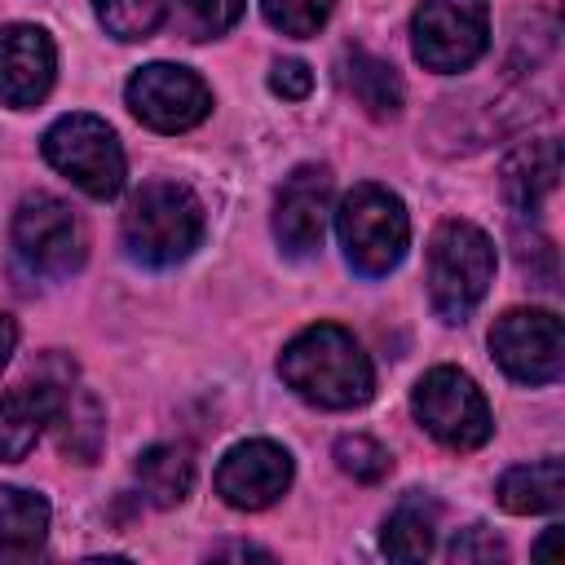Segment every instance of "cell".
<instances>
[{
  "instance_id": "22",
  "label": "cell",
  "mask_w": 565,
  "mask_h": 565,
  "mask_svg": "<svg viewBox=\"0 0 565 565\" xmlns=\"http://www.w3.org/2000/svg\"><path fill=\"white\" fill-rule=\"evenodd\" d=\"M243 18V0H168V22L185 40H216Z\"/></svg>"
},
{
  "instance_id": "24",
  "label": "cell",
  "mask_w": 565,
  "mask_h": 565,
  "mask_svg": "<svg viewBox=\"0 0 565 565\" xmlns=\"http://www.w3.org/2000/svg\"><path fill=\"white\" fill-rule=\"evenodd\" d=\"M335 0H260V13L274 31L291 35V40H309L322 31V22L331 18Z\"/></svg>"
},
{
  "instance_id": "29",
  "label": "cell",
  "mask_w": 565,
  "mask_h": 565,
  "mask_svg": "<svg viewBox=\"0 0 565 565\" xmlns=\"http://www.w3.org/2000/svg\"><path fill=\"white\" fill-rule=\"evenodd\" d=\"M212 556H260V561H269V552H260V547H243V543H234V547H216Z\"/></svg>"
},
{
  "instance_id": "13",
  "label": "cell",
  "mask_w": 565,
  "mask_h": 565,
  "mask_svg": "<svg viewBox=\"0 0 565 565\" xmlns=\"http://www.w3.org/2000/svg\"><path fill=\"white\" fill-rule=\"evenodd\" d=\"M57 75V49L44 26L9 22L0 26V102L26 110L49 97Z\"/></svg>"
},
{
  "instance_id": "20",
  "label": "cell",
  "mask_w": 565,
  "mask_h": 565,
  "mask_svg": "<svg viewBox=\"0 0 565 565\" xmlns=\"http://www.w3.org/2000/svg\"><path fill=\"white\" fill-rule=\"evenodd\" d=\"M433 543H437V512H433V503L406 499V503H397L388 512L384 534H380L384 556H393V561H424L433 552Z\"/></svg>"
},
{
  "instance_id": "16",
  "label": "cell",
  "mask_w": 565,
  "mask_h": 565,
  "mask_svg": "<svg viewBox=\"0 0 565 565\" xmlns=\"http://www.w3.org/2000/svg\"><path fill=\"white\" fill-rule=\"evenodd\" d=\"M49 534V503L35 490L0 486V561H31Z\"/></svg>"
},
{
  "instance_id": "17",
  "label": "cell",
  "mask_w": 565,
  "mask_h": 565,
  "mask_svg": "<svg viewBox=\"0 0 565 565\" xmlns=\"http://www.w3.org/2000/svg\"><path fill=\"white\" fill-rule=\"evenodd\" d=\"M340 79L371 119H393L402 110V79L384 57L366 49H349L340 62Z\"/></svg>"
},
{
  "instance_id": "28",
  "label": "cell",
  "mask_w": 565,
  "mask_h": 565,
  "mask_svg": "<svg viewBox=\"0 0 565 565\" xmlns=\"http://www.w3.org/2000/svg\"><path fill=\"white\" fill-rule=\"evenodd\" d=\"M13 349H18V322L0 313V371H4V362L13 358Z\"/></svg>"
},
{
  "instance_id": "12",
  "label": "cell",
  "mask_w": 565,
  "mask_h": 565,
  "mask_svg": "<svg viewBox=\"0 0 565 565\" xmlns=\"http://www.w3.org/2000/svg\"><path fill=\"white\" fill-rule=\"evenodd\" d=\"M327 212H331V172L322 163H300L274 199V238L287 256L305 260L322 247L327 234Z\"/></svg>"
},
{
  "instance_id": "19",
  "label": "cell",
  "mask_w": 565,
  "mask_h": 565,
  "mask_svg": "<svg viewBox=\"0 0 565 565\" xmlns=\"http://www.w3.org/2000/svg\"><path fill=\"white\" fill-rule=\"evenodd\" d=\"M137 486H141V494L154 508H177L190 494V486H194V455H190V446H177V441L146 446L141 459H137Z\"/></svg>"
},
{
  "instance_id": "2",
  "label": "cell",
  "mask_w": 565,
  "mask_h": 565,
  "mask_svg": "<svg viewBox=\"0 0 565 565\" xmlns=\"http://www.w3.org/2000/svg\"><path fill=\"white\" fill-rule=\"evenodd\" d=\"M203 238V203L177 181H150L124 212V247L146 269L181 265Z\"/></svg>"
},
{
  "instance_id": "15",
  "label": "cell",
  "mask_w": 565,
  "mask_h": 565,
  "mask_svg": "<svg viewBox=\"0 0 565 565\" xmlns=\"http://www.w3.org/2000/svg\"><path fill=\"white\" fill-rule=\"evenodd\" d=\"M556 177H561V150H556V141H547V137L516 146V150L503 159V168H499L503 199H508L521 216H530V212L543 207V199L556 190Z\"/></svg>"
},
{
  "instance_id": "25",
  "label": "cell",
  "mask_w": 565,
  "mask_h": 565,
  "mask_svg": "<svg viewBox=\"0 0 565 565\" xmlns=\"http://www.w3.org/2000/svg\"><path fill=\"white\" fill-rule=\"evenodd\" d=\"M335 463H340V472H349L353 481H366V486H375V481H384L393 472V455L366 433L340 437L335 441Z\"/></svg>"
},
{
  "instance_id": "7",
  "label": "cell",
  "mask_w": 565,
  "mask_h": 565,
  "mask_svg": "<svg viewBox=\"0 0 565 565\" xmlns=\"http://www.w3.org/2000/svg\"><path fill=\"white\" fill-rule=\"evenodd\" d=\"M411 411L424 424V433L450 450H477L494 433L477 380L455 366H433L428 375H419V384L411 388Z\"/></svg>"
},
{
  "instance_id": "9",
  "label": "cell",
  "mask_w": 565,
  "mask_h": 565,
  "mask_svg": "<svg viewBox=\"0 0 565 565\" xmlns=\"http://www.w3.org/2000/svg\"><path fill=\"white\" fill-rule=\"evenodd\" d=\"M490 353L516 384H552L565 371V331L552 309H508L490 327Z\"/></svg>"
},
{
  "instance_id": "26",
  "label": "cell",
  "mask_w": 565,
  "mask_h": 565,
  "mask_svg": "<svg viewBox=\"0 0 565 565\" xmlns=\"http://www.w3.org/2000/svg\"><path fill=\"white\" fill-rule=\"evenodd\" d=\"M269 88H274L278 97H287V102H300V97H309L313 75H309V66H305L300 57H278L274 71H269Z\"/></svg>"
},
{
  "instance_id": "4",
  "label": "cell",
  "mask_w": 565,
  "mask_h": 565,
  "mask_svg": "<svg viewBox=\"0 0 565 565\" xmlns=\"http://www.w3.org/2000/svg\"><path fill=\"white\" fill-rule=\"evenodd\" d=\"M335 234L349 256V265L366 278H384L402 265L411 247V216L402 199L375 181L353 185L335 207Z\"/></svg>"
},
{
  "instance_id": "27",
  "label": "cell",
  "mask_w": 565,
  "mask_h": 565,
  "mask_svg": "<svg viewBox=\"0 0 565 565\" xmlns=\"http://www.w3.org/2000/svg\"><path fill=\"white\" fill-rule=\"evenodd\" d=\"M494 556H503V543H499L490 530H481V525L463 530V534L450 543V561H494Z\"/></svg>"
},
{
  "instance_id": "11",
  "label": "cell",
  "mask_w": 565,
  "mask_h": 565,
  "mask_svg": "<svg viewBox=\"0 0 565 565\" xmlns=\"http://www.w3.org/2000/svg\"><path fill=\"white\" fill-rule=\"evenodd\" d=\"M287 486H291V455L269 437L238 441L234 450H225L216 468V494L238 512H260L278 503Z\"/></svg>"
},
{
  "instance_id": "18",
  "label": "cell",
  "mask_w": 565,
  "mask_h": 565,
  "mask_svg": "<svg viewBox=\"0 0 565 565\" xmlns=\"http://www.w3.org/2000/svg\"><path fill=\"white\" fill-rule=\"evenodd\" d=\"M565 499V468L561 459H539V463H516L499 477V503L516 516L530 512H556Z\"/></svg>"
},
{
  "instance_id": "8",
  "label": "cell",
  "mask_w": 565,
  "mask_h": 565,
  "mask_svg": "<svg viewBox=\"0 0 565 565\" xmlns=\"http://www.w3.org/2000/svg\"><path fill=\"white\" fill-rule=\"evenodd\" d=\"M490 44V9L486 0H419L411 13V49L437 71H468Z\"/></svg>"
},
{
  "instance_id": "5",
  "label": "cell",
  "mask_w": 565,
  "mask_h": 565,
  "mask_svg": "<svg viewBox=\"0 0 565 565\" xmlns=\"http://www.w3.org/2000/svg\"><path fill=\"white\" fill-rule=\"evenodd\" d=\"M44 159L71 181L79 185L88 199H115L124 190V146L115 137V128L97 115H62L49 124L44 141H40Z\"/></svg>"
},
{
  "instance_id": "6",
  "label": "cell",
  "mask_w": 565,
  "mask_h": 565,
  "mask_svg": "<svg viewBox=\"0 0 565 565\" xmlns=\"http://www.w3.org/2000/svg\"><path fill=\"white\" fill-rule=\"evenodd\" d=\"M9 238H13L18 265L31 278H44V282L71 278L84 265V247H88L79 216L57 194H44V190H35L18 203Z\"/></svg>"
},
{
  "instance_id": "23",
  "label": "cell",
  "mask_w": 565,
  "mask_h": 565,
  "mask_svg": "<svg viewBox=\"0 0 565 565\" xmlns=\"http://www.w3.org/2000/svg\"><path fill=\"white\" fill-rule=\"evenodd\" d=\"M93 13L115 40H146L168 22V0H93Z\"/></svg>"
},
{
  "instance_id": "21",
  "label": "cell",
  "mask_w": 565,
  "mask_h": 565,
  "mask_svg": "<svg viewBox=\"0 0 565 565\" xmlns=\"http://www.w3.org/2000/svg\"><path fill=\"white\" fill-rule=\"evenodd\" d=\"M53 424H62L57 441H62V450L71 459H79V463L97 459V446L106 437V419H102V406H97V397L88 388H66Z\"/></svg>"
},
{
  "instance_id": "3",
  "label": "cell",
  "mask_w": 565,
  "mask_h": 565,
  "mask_svg": "<svg viewBox=\"0 0 565 565\" xmlns=\"http://www.w3.org/2000/svg\"><path fill=\"white\" fill-rule=\"evenodd\" d=\"M494 278V243L472 221H441L428 238V300L441 322H463Z\"/></svg>"
},
{
  "instance_id": "10",
  "label": "cell",
  "mask_w": 565,
  "mask_h": 565,
  "mask_svg": "<svg viewBox=\"0 0 565 565\" xmlns=\"http://www.w3.org/2000/svg\"><path fill=\"white\" fill-rule=\"evenodd\" d=\"M124 97H128V110L154 132H185L203 124L212 110V88L190 66H177V62L141 66L128 79Z\"/></svg>"
},
{
  "instance_id": "1",
  "label": "cell",
  "mask_w": 565,
  "mask_h": 565,
  "mask_svg": "<svg viewBox=\"0 0 565 565\" xmlns=\"http://www.w3.org/2000/svg\"><path fill=\"white\" fill-rule=\"evenodd\" d=\"M278 375L296 397L322 411H353L375 388L371 358L335 322H313L300 335H291L278 358Z\"/></svg>"
},
{
  "instance_id": "14",
  "label": "cell",
  "mask_w": 565,
  "mask_h": 565,
  "mask_svg": "<svg viewBox=\"0 0 565 565\" xmlns=\"http://www.w3.org/2000/svg\"><path fill=\"white\" fill-rule=\"evenodd\" d=\"M71 388V375H26L0 397V459L18 463L40 441V433L57 419V406Z\"/></svg>"
}]
</instances>
